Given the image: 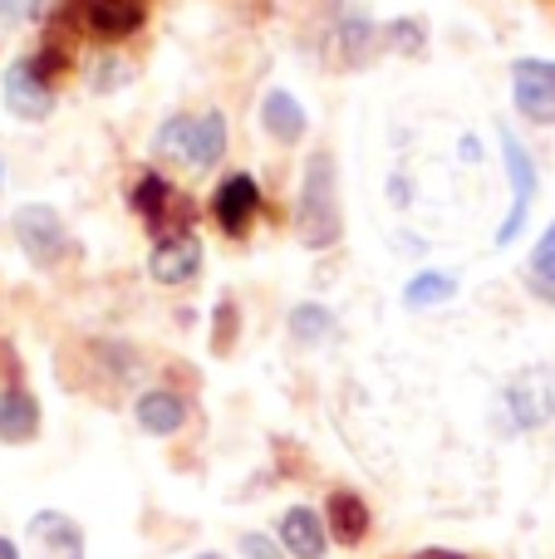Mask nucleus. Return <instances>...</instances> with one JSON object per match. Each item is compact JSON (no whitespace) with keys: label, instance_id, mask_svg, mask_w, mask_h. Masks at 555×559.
<instances>
[{"label":"nucleus","instance_id":"nucleus-22","mask_svg":"<svg viewBox=\"0 0 555 559\" xmlns=\"http://www.w3.org/2000/svg\"><path fill=\"white\" fill-rule=\"evenodd\" d=\"M187 128H192V114H173L163 128H157L153 153L163 157V163H177V167H182V157H187Z\"/></svg>","mask_w":555,"mask_h":559},{"label":"nucleus","instance_id":"nucleus-31","mask_svg":"<svg viewBox=\"0 0 555 559\" xmlns=\"http://www.w3.org/2000/svg\"><path fill=\"white\" fill-rule=\"evenodd\" d=\"M0 187H5V163H0Z\"/></svg>","mask_w":555,"mask_h":559},{"label":"nucleus","instance_id":"nucleus-26","mask_svg":"<svg viewBox=\"0 0 555 559\" xmlns=\"http://www.w3.org/2000/svg\"><path fill=\"white\" fill-rule=\"evenodd\" d=\"M29 10H39V0H0V25H20Z\"/></svg>","mask_w":555,"mask_h":559},{"label":"nucleus","instance_id":"nucleus-29","mask_svg":"<svg viewBox=\"0 0 555 559\" xmlns=\"http://www.w3.org/2000/svg\"><path fill=\"white\" fill-rule=\"evenodd\" d=\"M0 559H20V550H15V545H10V540H5V535H0Z\"/></svg>","mask_w":555,"mask_h":559},{"label":"nucleus","instance_id":"nucleus-6","mask_svg":"<svg viewBox=\"0 0 555 559\" xmlns=\"http://www.w3.org/2000/svg\"><path fill=\"white\" fill-rule=\"evenodd\" d=\"M0 94H5L10 114L25 118V123H39V118L55 114V88H49V79L39 74L35 59H15V64L5 69V84H0Z\"/></svg>","mask_w":555,"mask_h":559},{"label":"nucleus","instance_id":"nucleus-17","mask_svg":"<svg viewBox=\"0 0 555 559\" xmlns=\"http://www.w3.org/2000/svg\"><path fill=\"white\" fill-rule=\"evenodd\" d=\"M324 525H330V540L359 545L364 535H369V506H364V496L350 491V486L330 491V501H324Z\"/></svg>","mask_w":555,"mask_h":559},{"label":"nucleus","instance_id":"nucleus-1","mask_svg":"<svg viewBox=\"0 0 555 559\" xmlns=\"http://www.w3.org/2000/svg\"><path fill=\"white\" fill-rule=\"evenodd\" d=\"M295 236L310 251H330L344 236V212H340V167L334 153H315L305 163L300 202H295Z\"/></svg>","mask_w":555,"mask_h":559},{"label":"nucleus","instance_id":"nucleus-28","mask_svg":"<svg viewBox=\"0 0 555 559\" xmlns=\"http://www.w3.org/2000/svg\"><path fill=\"white\" fill-rule=\"evenodd\" d=\"M462 157H472V163H477V157H482V147H477V138H462Z\"/></svg>","mask_w":555,"mask_h":559},{"label":"nucleus","instance_id":"nucleus-10","mask_svg":"<svg viewBox=\"0 0 555 559\" xmlns=\"http://www.w3.org/2000/svg\"><path fill=\"white\" fill-rule=\"evenodd\" d=\"M197 271H202V241L192 231L163 236L153 246V255H147V275L157 285H187V280H197Z\"/></svg>","mask_w":555,"mask_h":559},{"label":"nucleus","instance_id":"nucleus-16","mask_svg":"<svg viewBox=\"0 0 555 559\" xmlns=\"http://www.w3.org/2000/svg\"><path fill=\"white\" fill-rule=\"evenodd\" d=\"M39 437V403L25 388H0V442L25 447Z\"/></svg>","mask_w":555,"mask_h":559},{"label":"nucleus","instance_id":"nucleus-13","mask_svg":"<svg viewBox=\"0 0 555 559\" xmlns=\"http://www.w3.org/2000/svg\"><path fill=\"white\" fill-rule=\"evenodd\" d=\"M222 153H226V118L216 114V108H206V114H192L182 167H187V173H206V167L222 163Z\"/></svg>","mask_w":555,"mask_h":559},{"label":"nucleus","instance_id":"nucleus-12","mask_svg":"<svg viewBox=\"0 0 555 559\" xmlns=\"http://www.w3.org/2000/svg\"><path fill=\"white\" fill-rule=\"evenodd\" d=\"M261 128H265V138H275L281 147H295V143H305L310 118H305V108L295 104V94H285V88H265L261 94Z\"/></svg>","mask_w":555,"mask_h":559},{"label":"nucleus","instance_id":"nucleus-11","mask_svg":"<svg viewBox=\"0 0 555 559\" xmlns=\"http://www.w3.org/2000/svg\"><path fill=\"white\" fill-rule=\"evenodd\" d=\"M281 545L291 559H324L330 555V525L310 506H291L281 515Z\"/></svg>","mask_w":555,"mask_h":559},{"label":"nucleus","instance_id":"nucleus-21","mask_svg":"<svg viewBox=\"0 0 555 559\" xmlns=\"http://www.w3.org/2000/svg\"><path fill=\"white\" fill-rule=\"evenodd\" d=\"M330 334H334V314L324 305H295L291 309V338L295 344L315 348V344H324Z\"/></svg>","mask_w":555,"mask_h":559},{"label":"nucleus","instance_id":"nucleus-8","mask_svg":"<svg viewBox=\"0 0 555 559\" xmlns=\"http://www.w3.org/2000/svg\"><path fill=\"white\" fill-rule=\"evenodd\" d=\"M212 216L226 236L251 231V222L261 216V187H256V177H246V173L226 177V182L212 192Z\"/></svg>","mask_w":555,"mask_h":559},{"label":"nucleus","instance_id":"nucleus-19","mask_svg":"<svg viewBox=\"0 0 555 559\" xmlns=\"http://www.w3.org/2000/svg\"><path fill=\"white\" fill-rule=\"evenodd\" d=\"M527 285L536 299H546V305H555V222L541 231V241L531 246L527 255Z\"/></svg>","mask_w":555,"mask_h":559},{"label":"nucleus","instance_id":"nucleus-15","mask_svg":"<svg viewBox=\"0 0 555 559\" xmlns=\"http://www.w3.org/2000/svg\"><path fill=\"white\" fill-rule=\"evenodd\" d=\"M369 55H374V25L364 15L340 20V25L330 29V39H324V59H330V69L369 64Z\"/></svg>","mask_w":555,"mask_h":559},{"label":"nucleus","instance_id":"nucleus-24","mask_svg":"<svg viewBox=\"0 0 555 559\" xmlns=\"http://www.w3.org/2000/svg\"><path fill=\"white\" fill-rule=\"evenodd\" d=\"M241 334V314H236L232 299H222L216 305V329H212V348L216 354H232V338Z\"/></svg>","mask_w":555,"mask_h":559},{"label":"nucleus","instance_id":"nucleus-25","mask_svg":"<svg viewBox=\"0 0 555 559\" xmlns=\"http://www.w3.org/2000/svg\"><path fill=\"white\" fill-rule=\"evenodd\" d=\"M236 555H241V559H291V555H285V545H275L271 535H261V531L236 535Z\"/></svg>","mask_w":555,"mask_h":559},{"label":"nucleus","instance_id":"nucleus-23","mask_svg":"<svg viewBox=\"0 0 555 559\" xmlns=\"http://www.w3.org/2000/svg\"><path fill=\"white\" fill-rule=\"evenodd\" d=\"M389 45H393V55H409V59H418L423 55V25L413 15H403V20H393L389 25Z\"/></svg>","mask_w":555,"mask_h":559},{"label":"nucleus","instance_id":"nucleus-18","mask_svg":"<svg viewBox=\"0 0 555 559\" xmlns=\"http://www.w3.org/2000/svg\"><path fill=\"white\" fill-rule=\"evenodd\" d=\"M133 212H138V216H147L153 226L173 216L177 231H187V222H192V206H187L182 197H177L173 187L163 182V177H143V182L133 187Z\"/></svg>","mask_w":555,"mask_h":559},{"label":"nucleus","instance_id":"nucleus-5","mask_svg":"<svg viewBox=\"0 0 555 559\" xmlns=\"http://www.w3.org/2000/svg\"><path fill=\"white\" fill-rule=\"evenodd\" d=\"M511 104L531 123H555V59H517L511 64Z\"/></svg>","mask_w":555,"mask_h":559},{"label":"nucleus","instance_id":"nucleus-7","mask_svg":"<svg viewBox=\"0 0 555 559\" xmlns=\"http://www.w3.org/2000/svg\"><path fill=\"white\" fill-rule=\"evenodd\" d=\"M25 540L35 559H84V531L64 511H35L25 525Z\"/></svg>","mask_w":555,"mask_h":559},{"label":"nucleus","instance_id":"nucleus-20","mask_svg":"<svg viewBox=\"0 0 555 559\" xmlns=\"http://www.w3.org/2000/svg\"><path fill=\"white\" fill-rule=\"evenodd\" d=\"M452 295H458V275H448V271H423V275H413L409 285H403V305L409 309L448 305Z\"/></svg>","mask_w":555,"mask_h":559},{"label":"nucleus","instance_id":"nucleus-14","mask_svg":"<svg viewBox=\"0 0 555 559\" xmlns=\"http://www.w3.org/2000/svg\"><path fill=\"white\" fill-rule=\"evenodd\" d=\"M133 417L147 437H173L187 427V403L173 393V388H147V393L133 403Z\"/></svg>","mask_w":555,"mask_h":559},{"label":"nucleus","instance_id":"nucleus-27","mask_svg":"<svg viewBox=\"0 0 555 559\" xmlns=\"http://www.w3.org/2000/svg\"><path fill=\"white\" fill-rule=\"evenodd\" d=\"M409 559H468V555H458V550H418V555H409Z\"/></svg>","mask_w":555,"mask_h":559},{"label":"nucleus","instance_id":"nucleus-9","mask_svg":"<svg viewBox=\"0 0 555 559\" xmlns=\"http://www.w3.org/2000/svg\"><path fill=\"white\" fill-rule=\"evenodd\" d=\"M74 15L84 20L88 35L98 39H123L143 25L147 0H74Z\"/></svg>","mask_w":555,"mask_h":559},{"label":"nucleus","instance_id":"nucleus-30","mask_svg":"<svg viewBox=\"0 0 555 559\" xmlns=\"http://www.w3.org/2000/svg\"><path fill=\"white\" fill-rule=\"evenodd\" d=\"M192 559H226V555H216V550H202V555H192Z\"/></svg>","mask_w":555,"mask_h":559},{"label":"nucleus","instance_id":"nucleus-4","mask_svg":"<svg viewBox=\"0 0 555 559\" xmlns=\"http://www.w3.org/2000/svg\"><path fill=\"white\" fill-rule=\"evenodd\" d=\"M10 226H15L20 251H25L35 265H55L59 255L69 251V231H64V222H59V212H55V206H45V202H25V206H15Z\"/></svg>","mask_w":555,"mask_h":559},{"label":"nucleus","instance_id":"nucleus-3","mask_svg":"<svg viewBox=\"0 0 555 559\" xmlns=\"http://www.w3.org/2000/svg\"><path fill=\"white\" fill-rule=\"evenodd\" d=\"M497 133H501V157H507L511 192H517V202H511L507 222H501V231H497V246H511L521 236V226H527V212H531V202H536V182H541V177H536V163H531L527 143H521L507 123H497Z\"/></svg>","mask_w":555,"mask_h":559},{"label":"nucleus","instance_id":"nucleus-2","mask_svg":"<svg viewBox=\"0 0 555 559\" xmlns=\"http://www.w3.org/2000/svg\"><path fill=\"white\" fill-rule=\"evenodd\" d=\"M497 417L507 432H536L555 423V364H527L497 393Z\"/></svg>","mask_w":555,"mask_h":559}]
</instances>
